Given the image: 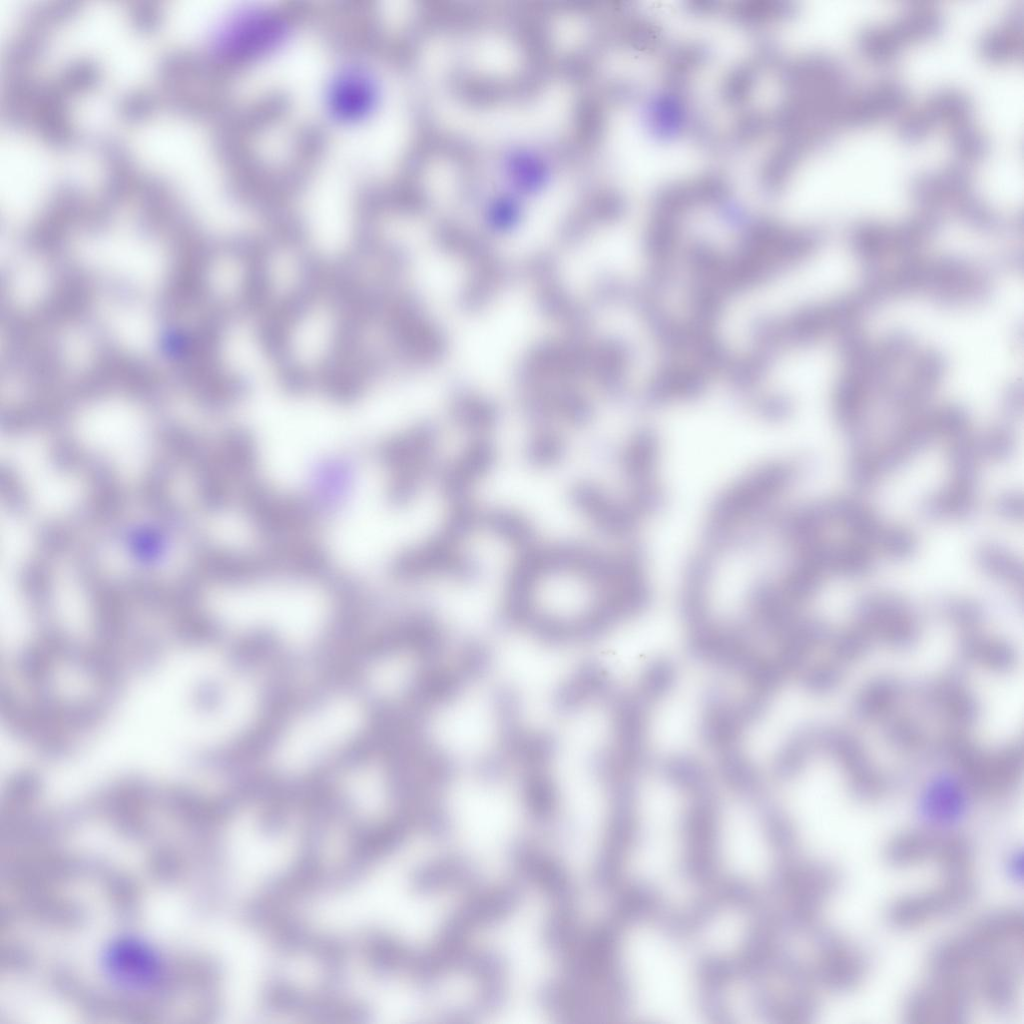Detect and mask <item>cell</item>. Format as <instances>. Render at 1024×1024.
Segmentation results:
<instances>
[{
    "label": "cell",
    "mask_w": 1024,
    "mask_h": 1024,
    "mask_svg": "<svg viewBox=\"0 0 1024 1024\" xmlns=\"http://www.w3.org/2000/svg\"><path fill=\"white\" fill-rule=\"evenodd\" d=\"M976 565L986 575L1016 586H1022V562L1005 547L985 543L977 547L974 553Z\"/></svg>",
    "instance_id": "obj_21"
},
{
    "label": "cell",
    "mask_w": 1024,
    "mask_h": 1024,
    "mask_svg": "<svg viewBox=\"0 0 1024 1024\" xmlns=\"http://www.w3.org/2000/svg\"><path fill=\"white\" fill-rule=\"evenodd\" d=\"M979 54L989 62L1001 63L1022 55L1023 40L1004 27L986 31L978 40Z\"/></svg>",
    "instance_id": "obj_26"
},
{
    "label": "cell",
    "mask_w": 1024,
    "mask_h": 1024,
    "mask_svg": "<svg viewBox=\"0 0 1024 1024\" xmlns=\"http://www.w3.org/2000/svg\"><path fill=\"white\" fill-rule=\"evenodd\" d=\"M659 442L649 430L638 432L628 444L624 455L625 471L632 485V508L638 515L650 513L661 504V491L656 480Z\"/></svg>",
    "instance_id": "obj_7"
},
{
    "label": "cell",
    "mask_w": 1024,
    "mask_h": 1024,
    "mask_svg": "<svg viewBox=\"0 0 1024 1024\" xmlns=\"http://www.w3.org/2000/svg\"><path fill=\"white\" fill-rule=\"evenodd\" d=\"M796 470L788 463L760 466L735 482L713 503L708 522V535L725 541L735 527L757 513L794 480Z\"/></svg>",
    "instance_id": "obj_2"
},
{
    "label": "cell",
    "mask_w": 1024,
    "mask_h": 1024,
    "mask_svg": "<svg viewBox=\"0 0 1024 1024\" xmlns=\"http://www.w3.org/2000/svg\"><path fill=\"white\" fill-rule=\"evenodd\" d=\"M935 124V121L923 108L902 117L897 122L896 134L905 143H916L925 138Z\"/></svg>",
    "instance_id": "obj_31"
},
{
    "label": "cell",
    "mask_w": 1024,
    "mask_h": 1024,
    "mask_svg": "<svg viewBox=\"0 0 1024 1024\" xmlns=\"http://www.w3.org/2000/svg\"><path fill=\"white\" fill-rule=\"evenodd\" d=\"M1022 8L1018 5L1010 7L1004 15V28L1012 33L1021 35L1023 16Z\"/></svg>",
    "instance_id": "obj_37"
},
{
    "label": "cell",
    "mask_w": 1024,
    "mask_h": 1024,
    "mask_svg": "<svg viewBox=\"0 0 1024 1024\" xmlns=\"http://www.w3.org/2000/svg\"><path fill=\"white\" fill-rule=\"evenodd\" d=\"M875 547L894 559H905L915 552L917 540L913 533L900 526L884 525Z\"/></svg>",
    "instance_id": "obj_29"
},
{
    "label": "cell",
    "mask_w": 1024,
    "mask_h": 1024,
    "mask_svg": "<svg viewBox=\"0 0 1024 1024\" xmlns=\"http://www.w3.org/2000/svg\"><path fill=\"white\" fill-rule=\"evenodd\" d=\"M973 886L963 877H954L936 890L896 901L889 910L890 921L898 927H914L967 903Z\"/></svg>",
    "instance_id": "obj_9"
},
{
    "label": "cell",
    "mask_w": 1024,
    "mask_h": 1024,
    "mask_svg": "<svg viewBox=\"0 0 1024 1024\" xmlns=\"http://www.w3.org/2000/svg\"><path fill=\"white\" fill-rule=\"evenodd\" d=\"M924 109L935 123L945 121L955 125L970 120L972 103L962 91L945 87L928 97Z\"/></svg>",
    "instance_id": "obj_23"
},
{
    "label": "cell",
    "mask_w": 1024,
    "mask_h": 1024,
    "mask_svg": "<svg viewBox=\"0 0 1024 1024\" xmlns=\"http://www.w3.org/2000/svg\"><path fill=\"white\" fill-rule=\"evenodd\" d=\"M113 974L132 986L149 984L157 976L158 964L150 950L135 942H125L111 951L108 958Z\"/></svg>",
    "instance_id": "obj_15"
},
{
    "label": "cell",
    "mask_w": 1024,
    "mask_h": 1024,
    "mask_svg": "<svg viewBox=\"0 0 1024 1024\" xmlns=\"http://www.w3.org/2000/svg\"><path fill=\"white\" fill-rule=\"evenodd\" d=\"M603 992L612 1022L708 1023L715 965L688 915L613 908Z\"/></svg>",
    "instance_id": "obj_1"
},
{
    "label": "cell",
    "mask_w": 1024,
    "mask_h": 1024,
    "mask_svg": "<svg viewBox=\"0 0 1024 1024\" xmlns=\"http://www.w3.org/2000/svg\"><path fill=\"white\" fill-rule=\"evenodd\" d=\"M710 566L706 559L698 557L687 568L681 599V610L690 630L697 629L711 620L708 610L707 585Z\"/></svg>",
    "instance_id": "obj_17"
},
{
    "label": "cell",
    "mask_w": 1024,
    "mask_h": 1024,
    "mask_svg": "<svg viewBox=\"0 0 1024 1024\" xmlns=\"http://www.w3.org/2000/svg\"><path fill=\"white\" fill-rule=\"evenodd\" d=\"M377 99V86L362 69L339 73L329 87L328 105L332 114L344 121H355L369 114Z\"/></svg>",
    "instance_id": "obj_12"
},
{
    "label": "cell",
    "mask_w": 1024,
    "mask_h": 1024,
    "mask_svg": "<svg viewBox=\"0 0 1024 1024\" xmlns=\"http://www.w3.org/2000/svg\"><path fill=\"white\" fill-rule=\"evenodd\" d=\"M481 885L476 863L460 852H448L420 865L413 872L411 886L419 895L432 896L448 892L468 894Z\"/></svg>",
    "instance_id": "obj_6"
},
{
    "label": "cell",
    "mask_w": 1024,
    "mask_h": 1024,
    "mask_svg": "<svg viewBox=\"0 0 1024 1024\" xmlns=\"http://www.w3.org/2000/svg\"><path fill=\"white\" fill-rule=\"evenodd\" d=\"M163 535L157 530L134 531L129 540L131 551L143 560H153L163 550Z\"/></svg>",
    "instance_id": "obj_35"
},
{
    "label": "cell",
    "mask_w": 1024,
    "mask_h": 1024,
    "mask_svg": "<svg viewBox=\"0 0 1024 1024\" xmlns=\"http://www.w3.org/2000/svg\"><path fill=\"white\" fill-rule=\"evenodd\" d=\"M878 119L901 111L908 102V92L895 79H884L865 90Z\"/></svg>",
    "instance_id": "obj_27"
},
{
    "label": "cell",
    "mask_w": 1024,
    "mask_h": 1024,
    "mask_svg": "<svg viewBox=\"0 0 1024 1024\" xmlns=\"http://www.w3.org/2000/svg\"><path fill=\"white\" fill-rule=\"evenodd\" d=\"M928 988L915 992L906 1005L911 1022H954L963 1015L968 999L966 977L935 975Z\"/></svg>",
    "instance_id": "obj_8"
},
{
    "label": "cell",
    "mask_w": 1024,
    "mask_h": 1024,
    "mask_svg": "<svg viewBox=\"0 0 1024 1024\" xmlns=\"http://www.w3.org/2000/svg\"><path fill=\"white\" fill-rule=\"evenodd\" d=\"M509 858L517 876L541 891L548 905L577 904L573 879L556 857L519 839L511 844Z\"/></svg>",
    "instance_id": "obj_5"
},
{
    "label": "cell",
    "mask_w": 1024,
    "mask_h": 1024,
    "mask_svg": "<svg viewBox=\"0 0 1024 1024\" xmlns=\"http://www.w3.org/2000/svg\"><path fill=\"white\" fill-rule=\"evenodd\" d=\"M828 503L833 524L848 529L857 541L875 546L884 524L869 507L844 496L828 499Z\"/></svg>",
    "instance_id": "obj_16"
},
{
    "label": "cell",
    "mask_w": 1024,
    "mask_h": 1024,
    "mask_svg": "<svg viewBox=\"0 0 1024 1024\" xmlns=\"http://www.w3.org/2000/svg\"><path fill=\"white\" fill-rule=\"evenodd\" d=\"M864 965L861 956L838 939L820 942L814 962L815 979L833 989H847L859 982Z\"/></svg>",
    "instance_id": "obj_13"
},
{
    "label": "cell",
    "mask_w": 1024,
    "mask_h": 1024,
    "mask_svg": "<svg viewBox=\"0 0 1024 1024\" xmlns=\"http://www.w3.org/2000/svg\"><path fill=\"white\" fill-rule=\"evenodd\" d=\"M769 697V694L752 690L743 699L732 701L722 689L710 688L704 697L700 723L702 740L718 752L736 746L744 730L763 715Z\"/></svg>",
    "instance_id": "obj_4"
},
{
    "label": "cell",
    "mask_w": 1024,
    "mask_h": 1024,
    "mask_svg": "<svg viewBox=\"0 0 1024 1024\" xmlns=\"http://www.w3.org/2000/svg\"><path fill=\"white\" fill-rule=\"evenodd\" d=\"M977 440L982 459L1002 461L1011 456L1015 449L1014 437L1007 430H994Z\"/></svg>",
    "instance_id": "obj_33"
},
{
    "label": "cell",
    "mask_w": 1024,
    "mask_h": 1024,
    "mask_svg": "<svg viewBox=\"0 0 1024 1024\" xmlns=\"http://www.w3.org/2000/svg\"><path fill=\"white\" fill-rule=\"evenodd\" d=\"M976 507V484L952 480L920 504L921 513L931 520L964 519Z\"/></svg>",
    "instance_id": "obj_14"
},
{
    "label": "cell",
    "mask_w": 1024,
    "mask_h": 1024,
    "mask_svg": "<svg viewBox=\"0 0 1024 1024\" xmlns=\"http://www.w3.org/2000/svg\"><path fill=\"white\" fill-rule=\"evenodd\" d=\"M945 836L928 832H910L895 837L886 849L888 861L895 865H912L934 858L937 860Z\"/></svg>",
    "instance_id": "obj_20"
},
{
    "label": "cell",
    "mask_w": 1024,
    "mask_h": 1024,
    "mask_svg": "<svg viewBox=\"0 0 1024 1024\" xmlns=\"http://www.w3.org/2000/svg\"><path fill=\"white\" fill-rule=\"evenodd\" d=\"M911 197L923 204L940 201L946 196L938 172L924 171L914 175L908 183Z\"/></svg>",
    "instance_id": "obj_32"
},
{
    "label": "cell",
    "mask_w": 1024,
    "mask_h": 1024,
    "mask_svg": "<svg viewBox=\"0 0 1024 1024\" xmlns=\"http://www.w3.org/2000/svg\"><path fill=\"white\" fill-rule=\"evenodd\" d=\"M950 144L962 160L976 161L989 151V141L971 122L965 121L951 126Z\"/></svg>",
    "instance_id": "obj_28"
},
{
    "label": "cell",
    "mask_w": 1024,
    "mask_h": 1024,
    "mask_svg": "<svg viewBox=\"0 0 1024 1024\" xmlns=\"http://www.w3.org/2000/svg\"><path fill=\"white\" fill-rule=\"evenodd\" d=\"M800 549V558L823 574L830 572L850 577L862 576L873 565L869 546L859 541L831 543L819 538Z\"/></svg>",
    "instance_id": "obj_11"
},
{
    "label": "cell",
    "mask_w": 1024,
    "mask_h": 1024,
    "mask_svg": "<svg viewBox=\"0 0 1024 1024\" xmlns=\"http://www.w3.org/2000/svg\"><path fill=\"white\" fill-rule=\"evenodd\" d=\"M946 195L960 197L971 191L972 176L967 166L961 162H953L938 172Z\"/></svg>",
    "instance_id": "obj_34"
},
{
    "label": "cell",
    "mask_w": 1024,
    "mask_h": 1024,
    "mask_svg": "<svg viewBox=\"0 0 1024 1024\" xmlns=\"http://www.w3.org/2000/svg\"><path fill=\"white\" fill-rule=\"evenodd\" d=\"M718 753L720 773L734 794L751 798L764 793L759 772L738 745Z\"/></svg>",
    "instance_id": "obj_19"
},
{
    "label": "cell",
    "mask_w": 1024,
    "mask_h": 1024,
    "mask_svg": "<svg viewBox=\"0 0 1024 1024\" xmlns=\"http://www.w3.org/2000/svg\"><path fill=\"white\" fill-rule=\"evenodd\" d=\"M886 27L902 47L908 42L929 39L941 33L944 28V17L929 4L917 2Z\"/></svg>",
    "instance_id": "obj_18"
},
{
    "label": "cell",
    "mask_w": 1024,
    "mask_h": 1024,
    "mask_svg": "<svg viewBox=\"0 0 1024 1024\" xmlns=\"http://www.w3.org/2000/svg\"><path fill=\"white\" fill-rule=\"evenodd\" d=\"M661 771L671 786L684 793H694L713 785L706 768L691 756L668 757L662 763Z\"/></svg>",
    "instance_id": "obj_22"
},
{
    "label": "cell",
    "mask_w": 1024,
    "mask_h": 1024,
    "mask_svg": "<svg viewBox=\"0 0 1024 1024\" xmlns=\"http://www.w3.org/2000/svg\"><path fill=\"white\" fill-rule=\"evenodd\" d=\"M675 677V667L669 660H652L645 666L639 678L636 694L649 705L670 691Z\"/></svg>",
    "instance_id": "obj_25"
},
{
    "label": "cell",
    "mask_w": 1024,
    "mask_h": 1024,
    "mask_svg": "<svg viewBox=\"0 0 1024 1024\" xmlns=\"http://www.w3.org/2000/svg\"><path fill=\"white\" fill-rule=\"evenodd\" d=\"M0 487L2 503L11 512H23L28 504L29 497L22 479L11 467H1Z\"/></svg>",
    "instance_id": "obj_30"
},
{
    "label": "cell",
    "mask_w": 1024,
    "mask_h": 1024,
    "mask_svg": "<svg viewBox=\"0 0 1024 1024\" xmlns=\"http://www.w3.org/2000/svg\"><path fill=\"white\" fill-rule=\"evenodd\" d=\"M993 508L1004 519L1021 521L1024 513L1023 496L1016 491L1004 492L995 499Z\"/></svg>",
    "instance_id": "obj_36"
},
{
    "label": "cell",
    "mask_w": 1024,
    "mask_h": 1024,
    "mask_svg": "<svg viewBox=\"0 0 1024 1024\" xmlns=\"http://www.w3.org/2000/svg\"><path fill=\"white\" fill-rule=\"evenodd\" d=\"M522 898L523 889L517 881L481 885L466 894L464 900L447 914L432 943L442 947L469 943L470 936L476 931L508 919L517 910Z\"/></svg>",
    "instance_id": "obj_3"
},
{
    "label": "cell",
    "mask_w": 1024,
    "mask_h": 1024,
    "mask_svg": "<svg viewBox=\"0 0 1024 1024\" xmlns=\"http://www.w3.org/2000/svg\"><path fill=\"white\" fill-rule=\"evenodd\" d=\"M283 32V22L276 13L265 8L248 7L235 15L223 40L226 48L236 54L254 56L275 46Z\"/></svg>",
    "instance_id": "obj_10"
},
{
    "label": "cell",
    "mask_w": 1024,
    "mask_h": 1024,
    "mask_svg": "<svg viewBox=\"0 0 1024 1024\" xmlns=\"http://www.w3.org/2000/svg\"><path fill=\"white\" fill-rule=\"evenodd\" d=\"M856 47L865 59L875 64L891 62L901 49L886 26L874 25H866L858 30Z\"/></svg>",
    "instance_id": "obj_24"
}]
</instances>
